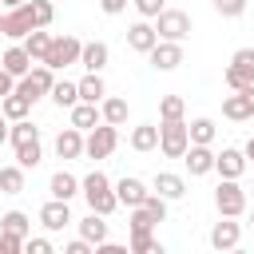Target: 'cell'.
<instances>
[{
  "mask_svg": "<svg viewBox=\"0 0 254 254\" xmlns=\"http://www.w3.org/2000/svg\"><path fill=\"white\" fill-rule=\"evenodd\" d=\"M238 242H242V222L218 214V222L210 226V246L214 250H238Z\"/></svg>",
  "mask_w": 254,
  "mask_h": 254,
  "instance_id": "cell-14",
  "label": "cell"
},
{
  "mask_svg": "<svg viewBox=\"0 0 254 254\" xmlns=\"http://www.w3.org/2000/svg\"><path fill=\"white\" fill-rule=\"evenodd\" d=\"M159 226V218L147 210V206H131V214H127V234H139V230H155Z\"/></svg>",
  "mask_w": 254,
  "mask_h": 254,
  "instance_id": "cell-35",
  "label": "cell"
},
{
  "mask_svg": "<svg viewBox=\"0 0 254 254\" xmlns=\"http://www.w3.org/2000/svg\"><path fill=\"white\" fill-rule=\"evenodd\" d=\"M79 194L87 198V210H95V214H115L119 210V198H115V187H111V179L95 167L91 175H83L79 179Z\"/></svg>",
  "mask_w": 254,
  "mask_h": 254,
  "instance_id": "cell-1",
  "label": "cell"
},
{
  "mask_svg": "<svg viewBox=\"0 0 254 254\" xmlns=\"http://www.w3.org/2000/svg\"><path fill=\"white\" fill-rule=\"evenodd\" d=\"M187 147H190L187 119H159V151H163L167 159H183Z\"/></svg>",
  "mask_w": 254,
  "mask_h": 254,
  "instance_id": "cell-5",
  "label": "cell"
},
{
  "mask_svg": "<svg viewBox=\"0 0 254 254\" xmlns=\"http://www.w3.org/2000/svg\"><path fill=\"white\" fill-rule=\"evenodd\" d=\"M79 48H83V40L79 36H52V44H48V52H44V60L40 64H48L52 71H64V67H71V64H79Z\"/></svg>",
  "mask_w": 254,
  "mask_h": 254,
  "instance_id": "cell-2",
  "label": "cell"
},
{
  "mask_svg": "<svg viewBox=\"0 0 254 254\" xmlns=\"http://www.w3.org/2000/svg\"><path fill=\"white\" fill-rule=\"evenodd\" d=\"M246 4H250V0H214V12L226 16V20H234V16L246 12Z\"/></svg>",
  "mask_w": 254,
  "mask_h": 254,
  "instance_id": "cell-37",
  "label": "cell"
},
{
  "mask_svg": "<svg viewBox=\"0 0 254 254\" xmlns=\"http://www.w3.org/2000/svg\"><path fill=\"white\" fill-rule=\"evenodd\" d=\"M155 40H159V32H155V24H151V20H143V16L127 28V48H131V52H139V56H147V52L155 48Z\"/></svg>",
  "mask_w": 254,
  "mask_h": 254,
  "instance_id": "cell-16",
  "label": "cell"
},
{
  "mask_svg": "<svg viewBox=\"0 0 254 254\" xmlns=\"http://www.w3.org/2000/svg\"><path fill=\"white\" fill-rule=\"evenodd\" d=\"M131 8H135L143 20H155V16L167 8V0H131Z\"/></svg>",
  "mask_w": 254,
  "mask_h": 254,
  "instance_id": "cell-38",
  "label": "cell"
},
{
  "mask_svg": "<svg viewBox=\"0 0 254 254\" xmlns=\"http://www.w3.org/2000/svg\"><path fill=\"white\" fill-rule=\"evenodd\" d=\"M52 83H56V71H52L48 64H32V71L16 79V95H24L28 103H40V99L52 91Z\"/></svg>",
  "mask_w": 254,
  "mask_h": 254,
  "instance_id": "cell-3",
  "label": "cell"
},
{
  "mask_svg": "<svg viewBox=\"0 0 254 254\" xmlns=\"http://www.w3.org/2000/svg\"><path fill=\"white\" fill-rule=\"evenodd\" d=\"M20 250H24V238H16V234L0 230V254H20Z\"/></svg>",
  "mask_w": 254,
  "mask_h": 254,
  "instance_id": "cell-39",
  "label": "cell"
},
{
  "mask_svg": "<svg viewBox=\"0 0 254 254\" xmlns=\"http://www.w3.org/2000/svg\"><path fill=\"white\" fill-rule=\"evenodd\" d=\"M0 111H4V119H8V123H16V119H28V111H32V103H28L24 95H16V91H8V95L0 99Z\"/></svg>",
  "mask_w": 254,
  "mask_h": 254,
  "instance_id": "cell-31",
  "label": "cell"
},
{
  "mask_svg": "<svg viewBox=\"0 0 254 254\" xmlns=\"http://www.w3.org/2000/svg\"><path fill=\"white\" fill-rule=\"evenodd\" d=\"M28 179H24V167L20 163H8L0 167V194H24Z\"/></svg>",
  "mask_w": 254,
  "mask_h": 254,
  "instance_id": "cell-27",
  "label": "cell"
},
{
  "mask_svg": "<svg viewBox=\"0 0 254 254\" xmlns=\"http://www.w3.org/2000/svg\"><path fill=\"white\" fill-rule=\"evenodd\" d=\"M127 143H131V151H139V155L155 151V147H159V123H135L131 135H127Z\"/></svg>",
  "mask_w": 254,
  "mask_h": 254,
  "instance_id": "cell-22",
  "label": "cell"
},
{
  "mask_svg": "<svg viewBox=\"0 0 254 254\" xmlns=\"http://www.w3.org/2000/svg\"><path fill=\"white\" fill-rule=\"evenodd\" d=\"M151 190H155V194H163L167 202H179V198L187 194V179H183V175H175V171H159V175L151 179Z\"/></svg>",
  "mask_w": 254,
  "mask_h": 254,
  "instance_id": "cell-17",
  "label": "cell"
},
{
  "mask_svg": "<svg viewBox=\"0 0 254 254\" xmlns=\"http://www.w3.org/2000/svg\"><path fill=\"white\" fill-rule=\"evenodd\" d=\"M147 60H151L155 71H175V67L183 64V44H175V40H155V48L147 52Z\"/></svg>",
  "mask_w": 254,
  "mask_h": 254,
  "instance_id": "cell-12",
  "label": "cell"
},
{
  "mask_svg": "<svg viewBox=\"0 0 254 254\" xmlns=\"http://www.w3.org/2000/svg\"><path fill=\"white\" fill-rule=\"evenodd\" d=\"M64 254H95V246H91L87 238H71V242L64 246Z\"/></svg>",
  "mask_w": 254,
  "mask_h": 254,
  "instance_id": "cell-41",
  "label": "cell"
},
{
  "mask_svg": "<svg viewBox=\"0 0 254 254\" xmlns=\"http://www.w3.org/2000/svg\"><path fill=\"white\" fill-rule=\"evenodd\" d=\"M16 163H20L24 171H36V167L44 163V143H40V139H32V143H20V147H16Z\"/></svg>",
  "mask_w": 254,
  "mask_h": 254,
  "instance_id": "cell-32",
  "label": "cell"
},
{
  "mask_svg": "<svg viewBox=\"0 0 254 254\" xmlns=\"http://www.w3.org/2000/svg\"><path fill=\"white\" fill-rule=\"evenodd\" d=\"M222 115H226V119H234V123L254 119V83L234 87V95H226V99H222Z\"/></svg>",
  "mask_w": 254,
  "mask_h": 254,
  "instance_id": "cell-11",
  "label": "cell"
},
{
  "mask_svg": "<svg viewBox=\"0 0 254 254\" xmlns=\"http://www.w3.org/2000/svg\"><path fill=\"white\" fill-rule=\"evenodd\" d=\"M0 36H4V12H0Z\"/></svg>",
  "mask_w": 254,
  "mask_h": 254,
  "instance_id": "cell-47",
  "label": "cell"
},
{
  "mask_svg": "<svg viewBox=\"0 0 254 254\" xmlns=\"http://www.w3.org/2000/svg\"><path fill=\"white\" fill-rule=\"evenodd\" d=\"M8 91H16V79H12V75H8L4 67H0V99H4Z\"/></svg>",
  "mask_w": 254,
  "mask_h": 254,
  "instance_id": "cell-43",
  "label": "cell"
},
{
  "mask_svg": "<svg viewBox=\"0 0 254 254\" xmlns=\"http://www.w3.org/2000/svg\"><path fill=\"white\" fill-rule=\"evenodd\" d=\"M24 0H0V8H20Z\"/></svg>",
  "mask_w": 254,
  "mask_h": 254,
  "instance_id": "cell-46",
  "label": "cell"
},
{
  "mask_svg": "<svg viewBox=\"0 0 254 254\" xmlns=\"http://www.w3.org/2000/svg\"><path fill=\"white\" fill-rule=\"evenodd\" d=\"M246 167H250V159H246L242 147H222V151H214V171H218V179H242Z\"/></svg>",
  "mask_w": 254,
  "mask_h": 254,
  "instance_id": "cell-9",
  "label": "cell"
},
{
  "mask_svg": "<svg viewBox=\"0 0 254 254\" xmlns=\"http://www.w3.org/2000/svg\"><path fill=\"white\" fill-rule=\"evenodd\" d=\"M75 87H79V99H83V103H99V99L107 95V83H103L99 71H87L83 79H75Z\"/></svg>",
  "mask_w": 254,
  "mask_h": 254,
  "instance_id": "cell-26",
  "label": "cell"
},
{
  "mask_svg": "<svg viewBox=\"0 0 254 254\" xmlns=\"http://www.w3.org/2000/svg\"><path fill=\"white\" fill-rule=\"evenodd\" d=\"M75 218H71V202H64V198H48L44 206H40V226L48 230V234H60L64 226H71Z\"/></svg>",
  "mask_w": 254,
  "mask_h": 254,
  "instance_id": "cell-10",
  "label": "cell"
},
{
  "mask_svg": "<svg viewBox=\"0 0 254 254\" xmlns=\"http://www.w3.org/2000/svg\"><path fill=\"white\" fill-rule=\"evenodd\" d=\"M48 99H52L56 107H71V103H79V87H75L71 79H56L52 91H48Z\"/></svg>",
  "mask_w": 254,
  "mask_h": 254,
  "instance_id": "cell-30",
  "label": "cell"
},
{
  "mask_svg": "<svg viewBox=\"0 0 254 254\" xmlns=\"http://www.w3.org/2000/svg\"><path fill=\"white\" fill-rule=\"evenodd\" d=\"M127 250L131 254H163V242L155 238V230H139V234H131Z\"/></svg>",
  "mask_w": 254,
  "mask_h": 254,
  "instance_id": "cell-34",
  "label": "cell"
},
{
  "mask_svg": "<svg viewBox=\"0 0 254 254\" xmlns=\"http://www.w3.org/2000/svg\"><path fill=\"white\" fill-rule=\"evenodd\" d=\"M20 44H24V52H28V56L40 64V60H44V52H48V44H52V32H48V28H32V32H28Z\"/></svg>",
  "mask_w": 254,
  "mask_h": 254,
  "instance_id": "cell-28",
  "label": "cell"
},
{
  "mask_svg": "<svg viewBox=\"0 0 254 254\" xmlns=\"http://www.w3.org/2000/svg\"><path fill=\"white\" fill-rule=\"evenodd\" d=\"M67 119H71V127H79V131H91L95 123H103V115H99V103H71L67 107Z\"/></svg>",
  "mask_w": 254,
  "mask_h": 254,
  "instance_id": "cell-23",
  "label": "cell"
},
{
  "mask_svg": "<svg viewBox=\"0 0 254 254\" xmlns=\"http://www.w3.org/2000/svg\"><path fill=\"white\" fill-rule=\"evenodd\" d=\"M75 226H79V238H87L91 246H99V242L111 234V222H107V214H95V210H87V214H83Z\"/></svg>",
  "mask_w": 254,
  "mask_h": 254,
  "instance_id": "cell-19",
  "label": "cell"
},
{
  "mask_svg": "<svg viewBox=\"0 0 254 254\" xmlns=\"http://www.w3.org/2000/svg\"><path fill=\"white\" fill-rule=\"evenodd\" d=\"M107 60H111V48H107L103 40H87V44L79 48V64H83V71H103Z\"/></svg>",
  "mask_w": 254,
  "mask_h": 254,
  "instance_id": "cell-20",
  "label": "cell"
},
{
  "mask_svg": "<svg viewBox=\"0 0 254 254\" xmlns=\"http://www.w3.org/2000/svg\"><path fill=\"white\" fill-rule=\"evenodd\" d=\"M119 147V127L111 123H95L91 131H83V159H107Z\"/></svg>",
  "mask_w": 254,
  "mask_h": 254,
  "instance_id": "cell-4",
  "label": "cell"
},
{
  "mask_svg": "<svg viewBox=\"0 0 254 254\" xmlns=\"http://www.w3.org/2000/svg\"><path fill=\"white\" fill-rule=\"evenodd\" d=\"M151 24H155L159 40H175V44H183V40L190 36V16H187L183 8H163Z\"/></svg>",
  "mask_w": 254,
  "mask_h": 254,
  "instance_id": "cell-7",
  "label": "cell"
},
{
  "mask_svg": "<svg viewBox=\"0 0 254 254\" xmlns=\"http://www.w3.org/2000/svg\"><path fill=\"white\" fill-rule=\"evenodd\" d=\"M52 147H56V155L67 159V163H71V159H83V131H79V127H64Z\"/></svg>",
  "mask_w": 254,
  "mask_h": 254,
  "instance_id": "cell-18",
  "label": "cell"
},
{
  "mask_svg": "<svg viewBox=\"0 0 254 254\" xmlns=\"http://www.w3.org/2000/svg\"><path fill=\"white\" fill-rule=\"evenodd\" d=\"M214 210H218V214H226V218L246 214V190H242V183H238V179H222V183L214 187Z\"/></svg>",
  "mask_w": 254,
  "mask_h": 254,
  "instance_id": "cell-6",
  "label": "cell"
},
{
  "mask_svg": "<svg viewBox=\"0 0 254 254\" xmlns=\"http://www.w3.org/2000/svg\"><path fill=\"white\" fill-rule=\"evenodd\" d=\"M183 163H187L190 179L210 175V171H214V151H210V143H190V147L183 151Z\"/></svg>",
  "mask_w": 254,
  "mask_h": 254,
  "instance_id": "cell-15",
  "label": "cell"
},
{
  "mask_svg": "<svg viewBox=\"0 0 254 254\" xmlns=\"http://www.w3.org/2000/svg\"><path fill=\"white\" fill-rule=\"evenodd\" d=\"M0 230H8V234H16V238H28V234H32V218H28L24 210H8V214L0 218Z\"/></svg>",
  "mask_w": 254,
  "mask_h": 254,
  "instance_id": "cell-33",
  "label": "cell"
},
{
  "mask_svg": "<svg viewBox=\"0 0 254 254\" xmlns=\"http://www.w3.org/2000/svg\"><path fill=\"white\" fill-rule=\"evenodd\" d=\"M127 99L123 95H103L99 99V115H103V123H111V127H123L127 123Z\"/></svg>",
  "mask_w": 254,
  "mask_h": 254,
  "instance_id": "cell-25",
  "label": "cell"
},
{
  "mask_svg": "<svg viewBox=\"0 0 254 254\" xmlns=\"http://www.w3.org/2000/svg\"><path fill=\"white\" fill-rule=\"evenodd\" d=\"M24 250H28V254H52V238H32V234H28V238H24Z\"/></svg>",
  "mask_w": 254,
  "mask_h": 254,
  "instance_id": "cell-40",
  "label": "cell"
},
{
  "mask_svg": "<svg viewBox=\"0 0 254 254\" xmlns=\"http://www.w3.org/2000/svg\"><path fill=\"white\" fill-rule=\"evenodd\" d=\"M32 64H36V60H32V56L24 52V44H12V48H8L4 56H0V67H4V71H8L12 79L28 75V71H32Z\"/></svg>",
  "mask_w": 254,
  "mask_h": 254,
  "instance_id": "cell-21",
  "label": "cell"
},
{
  "mask_svg": "<svg viewBox=\"0 0 254 254\" xmlns=\"http://www.w3.org/2000/svg\"><path fill=\"white\" fill-rule=\"evenodd\" d=\"M127 4H131V0H99V8H103L107 16H119V12H127Z\"/></svg>",
  "mask_w": 254,
  "mask_h": 254,
  "instance_id": "cell-42",
  "label": "cell"
},
{
  "mask_svg": "<svg viewBox=\"0 0 254 254\" xmlns=\"http://www.w3.org/2000/svg\"><path fill=\"white\" fill-rule=\"evenodd\" d=\"M183 111H187L183 95H163L159 99V119H183Z\"/></svg>",
  "mask_w": 254,
  "mask_h": 254,
  "instance_id": "cell-36",
  "label": "cell"
},
{
  "mask_svg": "<svg viewBox=\"0 0 254 254\" xmlns=\"http://www.w3.org/2000/svg\"><path fill=\"white\" fill-rule=\"evenodd\" d=\"M222 79H226V87H230V91H234V87L254 83V44H250V48H238V52L230 56V64H226Z\"/></svg>",
  "mask_w": 254,
  "mask_h": 254,
  "instance_id": "cell-8",
  "label": "cell"
},
{
  "mask_svg": "<svg viewBox=\"0 0 254 254\" xmlns=\"http://www.w3.org/2000/svg\"><path fill=\"white\" fill-rule=\"evenodd\" d=\"M111 187H115L119 206H127V210H131V206H143V198L151 194V187H147L143 179H135V175H123V179H115Z\"/></svg>",
  "mask_w": 254,
  "mask_h": 254,
  "instance_id": "cell-13",
  "label": "cell"
},
{
  "mask_svg": "<svg viewBox=\"0 0 254 254\" xmlns=\"http://www.w3.org/2000/svg\"><path fill=\"white\" fill-rule=\"evenodd\" d=\"M48 194H52V198H64V202H71V198L79 194V179H75L71 171H56V175L48 179Z\"/></svg>",
  "mask_w": 254,
  "mask_h": 254,
  "instance_id": "cell-24",
  "label": "cell"
},
{
  "mask_svg": "<svg viewBox=\"0 0 254 254\" xmlns=\"http://www.w3.org/2000/svg\"><path fill=\"white\" fill-rule=\"evenodd\" d=\"M187 135H190V143H214L218 123H214L210 115H198V119H190V123H187Z\"/></svg>",
  "mask_w": 254,
  "mask_h": 254,
  "instance_id": "cell-29",
  "label": "cell"
},
{
  "mask_svg": "<svg viewBox=\"0 0 254 254\" xmlns=\"http://www.w3.org/2000/svg\"><path fill=\"white\" fill-rule=\"evenodd\" d=\"M0 143H8V119H4V111H0Z\"/></svg>",
  "mask_w": 254,
  "mask_h": 254,
  "instance_id": "cell-44",
  "label": "cell"
},
{
  "mask_svg": "<svg viewBox=\"0 0 254 254\" xmlns=\"http://www.w3.org/2000/svg\"><path fill=\"white\" fill-rule=\"evenodd\" d=\"M242 151H246V159H254V135L246 139V147H242Z\"/></svg>",
  "mask_w": 254,
  "mask_h": 254,
  "instance_id": "cell-45",
  "label": "cell"
},
{
  "mask_svg": "<svg viewBox=\"0 0 254 254\" xmlns=\"http://www.w3.org/2000/svg\"><path fill=\"white\" fill-rule=\"evenodd\" d=\"M250 222H254V214H250Z\"/></svg>",
  "mask_w": 254,
  "mask_h": 254,
  "instance_id": "cell-48",
  "label": "cell"
}]
</instances>
